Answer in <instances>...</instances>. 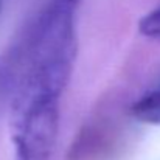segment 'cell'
Masks as SVG:
<instances>
[{
    "instance_id": "obj_1",
    "label": "cell",
    "mask_w": 160,
    "mask_h": 160,
    "mask_svg": "<svg viewBox=\"0 0 160 160\" xmlns=\"http://www.w3.org/2000/svg\"><path fill=\"white\" fill-rule=\"evenodd\" d=\"M131 115L149 126H160V73L131 104Z\"/></svg>"
},
{
    "instance_id": "obj_2",
    "label": "cell",
    "mask_w": 160,
    "mask_h": 160,
    "mask_svg": "<svg viewBox=\"0 0 160 160\" xmlns=\"http://www.w3.org/2000/svg\"><path fill=\"white\" fill-rule=\"evenodd\" d=\"M138 31L148 39H160V5L140 19Z\"/></svg>"
}]
</instances>
